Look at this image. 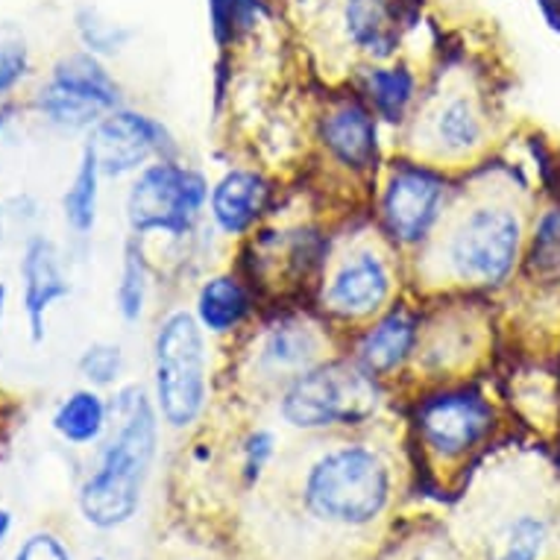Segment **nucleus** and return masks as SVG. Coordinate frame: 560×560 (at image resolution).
Returning <instances> with one entry per match:
<instances>
[{"label":"nucleus","mask_w":560,"mask_h":560,"mask_svg":"<svg viewBox=\"0 0 560 560\" xmlns=\"http://www.w3.org/2000/svg\"><path fill=\"white\" fill-rule=\"evenodd\" d=\"M282 194L258 165H230L209 191V226L218 238L244 244L276 212Z\"/></svg>","instance_id":"obj_18"},{"label":"nucleus","mask_w":560,"mask_h":560,"mask_svg":"<svg viewBox=\"0 0 560 560\" xmlns=\"http://www.w3.org/2000/svg\"><path fill=\"white\" fill-rule=\"evenodd\" d=\"M408 294V261L370 212L335 223L329 253L308 303L347 340Z\"/></svg>","instance_id":"obj_2"},{"label":"nucleus","mask_w":560,"mask_h":560,"mask_svg":"<svg viewBox=\"0 0 560 560\" xmlns=\"http://www.w3.org/2000/svg\"><path fill=\"white\" fill-rule=\"evenodd\" d=\"M10 532H12V514L7 511V508H0V546L7 542Z\"/></svg>","instance_id":"obj_33"},{"label":"nucleus","mask_w":560,"mask_h":560,"mask_svg":"<svg viewBox=\"0 0 560 560\" xmlns=\"http://www.w3.org/2000/svg\"><path fill=\"white\" fill-rule=\"evenodd\" d=\"M490 305L493 303H487V296L476 294L423 300L420 340L399 385V396L408 399L423 387L481 376V370L493 359L497 340Z\"/></svg>","instance_id":"obj_7"},{"label":"nucleus","mask_w":560,"mask_h":560,"mask_svg":"<svg viewBox=\"0 0 560 560\" xmlns=\"http://www.w3.org/2000/svg\"><path fill=\"white\" fill-rule=\"evenodd\" d=\"M303 508L314 520L340 528H364L394 499V469L373 443H331L305 467Z\"/></svg>","instance_id":"obj_10"},{"label":"nucleus","mask_w":560,"mask_h":560,"mask_svg":"<svg viewBox=\"0 0 560 560\" xmlns=\"http://www.w3.org/2000/svg\"><path fill=\"white\" fill-rule=\"evenodd\" d=\"M408 399L413 441L438 464H458L490 446L505 420L481 376L423 387Z\"/></svg>","instance_id":"obj_13"},{"label":"nucleus","mask_w":560,"mask_h":560,"mask_svg":"<svg viewBox=\"0 0 560 560\" xmlns=\"http://www.w3.org/2000/svg\"><path fill=\"white\" fill-rule=\"evenodd\" d=\"M558 458H560V450H558Z\"/></svg>","instance_id":"obj_36"},{"label":"nucleus","mask_w":560,"mask_h":560,"mask_svg":"<svg viewBox=\"0 0 560 560\" xmlns=\"http://www.w3.org/2000/svg\"><path fill=\"white\" fill-rule=\"evenodd\" d=\"M455 185L458 176L390 153L376 176L368 212L378 232L402 253L405 261H411L441 226Z\"/></svg>","instance_id":"obj_14"},{"label":"nucleus","mask_w":560,"mask_h":560,"mask_svg":"<svg viewBox=\"0 0 560 560\" xmlns=\"http://www.w3.org/2000/svg\"><path fill=\"white\" fill-rule=\"evenodd\" d=\"M493 106L467 68L438 71L417 109L396 132V156L423 162L450 176H467L490 162Z\"/></svg>","instance_id":"obj_4"},{"label":"nucleus","mask_w":560,"mask_h":560,"mask_svg":"<svg viewBox=\"0 0 560 560\" xmlns=\"http://www.w3.org/2000/svg\"><path fill=\"white\" fill-rule=\"evenodd\" d=\"M15 560H71V551L65 549V542L59 537L42 532L24 540Z\"/></svg>","instance_id":"obj_32"},{"label":"nucleus","mask_w":560,"mask_h":560,"mask_svg":"<svg viewBox=\"0 0 560 560\" xmlns=\"http://www.w3.org/2000/svg\"><path fill=\"white\" fill-rule=\"evenodd\" d=\"M516 282L534 291H560V200L542 206L532 218Z\"/></svg>","instance_id":"obj_23"},{"label":"nucleus","mask_w":560,"mask_h":560,"mask_svg":"<svg viewBox=\"0 0 560 560\" xmlns=\"http://www.w3.org/2000/svg\"><path fill=\"white\" fill-rule=\"evenodd\" d=\"M191 312L218 347H230L258 320L265 303L256 288L249 285L247 276L232 265L202 276L194 291Z\"/></svg>","instance_id":"obj_19"},{"label":"nucleus","mask_w":560,"mask_h":560,"mask_svg":"<svg viewBox=\"0 0 560 560\" xmlns=\"http://www.w3.org/2000/svg\"><path fill=\"white\" fill-rule=\"evenodd\" d=\"M109 411L112 425L101 460L80 487V511L94 528H118L138 514L162 434L150 387L138 382L115 387Z\"/></svg>","instance_id":"obj_5"},{"label":"nucleus","mask_w":560,"mask_h":560,"mask_svg":"<svg viewBox=\"0 0 560 560\" xmlns=\"http://www.w3.org/2000/svg\"><path fill=\"white\" fill-rule=\"evenodd\" d=\"M101 165L94 153L83 144L80 165H77L71 183L62 194V218L65 226L74 232L77 238H89L97 226V209H101Z\"/></svg>","instance_id":"obj_26"},{"label":"nucleus","mask_w":560,"mask_h":560,"mask_svg":"<svg viewBox=\"0 0 560 560\" xmlns=\"http://www.w3.org/2000/svg\"><path fill=\"white\" fill-rule=\"evenodd\" d=\"M420 323H423V300H417L408 291L399 303L390 305L385 314H378L376 320L368 323L355 335H349L343 352L399 396V385L417 352Z\"/></svg>","instance_id":"obj_17"},{"label":"nucleus","mask_w":560,"mask_h":560,"mask_svg":"<svg viewBox=\"0 0 560 560\" xmlns=\"http://www.w3.org/2000/svg\"><path fill=\"white\" fill-rule=\"evenodd\" d=\"M226 349L218 387H226L235 399L273 402L276 394L305 370L340 355L347 340L312 303H291L265 308Z\"/></svg>","instance_id":"obj_3"},{"label":"nucleus","mask_w":560,"mask_h":560,"mask_svg":"<svg viewBox=\"0 0 560 560\" xmlns=\"http://www.w3.org/2000/svg\"><path fill=\"white\" fill-rule=\"evenodd\" d=\"M74 30L80 45L89 54L101 56V59H112V56H120L132 42V30L127 24H118L112 21L109 15L97 7H80L74 12Z\"/></svg>","instance_id":"obj_28"},{"label":"nucleus","mask_w":560,"mask_h":560,"mask_svg":"<svg viewBox=\"0 0 560 560\" xmlns=\"http://www.w3.org/2000/svg\"><path fill=\"white\" fill-rule=\"evenodd\" d=\"M124 106V89L89 50L59 56L33 94V109L45 124L65 132H89L109 112Z\"/></svg>","instance_id":"obj_15"},{"label":"nucleus","mask_w":560,"mask_h":560,"mask_svg":"<svg viewBox=\"0 0 560 560\" xmlns=\"http://www.w3.org/2000/svg\"><path fill=\"white\" fill-rule=\"evenodd\" d=\"M77 373L97 390L120 387V378L127 373V352L115 340H94L80 352Z\"/></svg>","instance_id":"obj_29"},{"label":"nucleus","mask_w":560,"mask_h":560,"mask_svg":"<svg viewBox=\"0 0 560 560\" xmlns=\"http://www.w3.org/2000/svg\"><path fill=\"white\" fill-rule=\"evenodd\" d=\"M50 425L71 446H94V443L106 441V434H109V399L92 385L77 387L56 405Z\"/></svg>","instance_id":"obj_24"},{"label":"nucleus","mask_w":560,"mask_h":560,"mask_svg":"<svg viewBox=\"0 0 560 560\" xmlns=\"http://www.w3.org/2000/svg\"><path fill=\"white\" fill-rule=\"evenodd\" d=\"M85 148L92 150L101 174L109 179L136 176L159 159H179L183 148L165 120L150 112L120 106L89 129Z\"/></svg>","instance_id":"obj_16"},{"label":"nucleus","mask_w":560,"mask_h":560,"mask_svg":"<svg viewBox=\"0 0 560 560\" xmlns=\"http://www.w3.org/2000/svg\"><path fill=\"white\" fill-rule=\"evenodd\" d=\"M396 394L340 352L305 370L273 399L276 420L303 434L355 432L382 417Z\"/></svg>","instance_id":"obj_9"},{"label":"nucleus","mask_w":560,"mask_h":560,"mask_svg":"<svg viewBox=\"0 0 560 560\" xmlns=\"http://www.w3.org/2000/svg\"><path fill=\"white\" fill-rule=\"evenodd\" d=\"M549 542V525L542 516L516 514L493 537L487 560H540Z\"/></svg>","instance_id":"obj_27"},{"label":"nucleus","mask_w":560,"mask_h":560,"mask_svg":"<svg viewBox=\"0 0 560 560\" xmlns=\"http://www.w3.org/2000/svg\"><path fill=\"white\" fill-rule=\"evenodd\" d=\"M214 343L188 305H171L150 338V396L171 432H191L218 396Z\"/></svg>","instance_id":"obj_6"},{"label":"nucleus","mask_w":560,"mask_h":560,"mask_svg":"<svg viewBox=\"0 0 560 560\" xmlns=\"http://www.w3.org/2000/svg\"><path fill=\"white\" fill-rule=\"evenodd\" d=\"M150 291H153V261H150L148 247H144V241L127 235L118 282H115V312L127 326L144 320Z\"/></svg>","instance_id":"obj_25"},{"label":"nucleus","mask_w":560,"mask_h":560,"mask_svg":"<svg viewBox=\"0 0 560 560\" xmlns=\"http://www.w3.org/2000/svg\"><path fill=\"white\" fill-rule=\"evenodd\" d=\"M528 226L520 194L490 162L458 176L441 226L408 261V291L417 300L505 291L523 267Z\"/></svg>","instance_id":"obj_1"},{"label":"nucleus","mask_w":560,"mask_h":560,"mask_svg":"<svg viewBox=\"0 0 560 560\" xmlns=\"http://www.w3.org/2000/svg\"><path fill=\"white\" fill-rule=\"evenodd\" d=\"M546 3H549L551 10H555V15H558V21H560V0H546Z\"/></svg>","instance_id":"obj_35"},{"label":"nucleus","mask_w":560,"mask_h":560,"mask_svg":"<svg viewBox=\"0 0 560 560\" xmlns=\"http://www.w3.org/2000/svg\"><path fill=\"white\" fill-rule=\"evenodd\" d=\"M30 74V47L19 30H0V103Z\"/></svg>","instance_id":"obj_30"},{"label":"nucleus","mask_w":560,"mask_h":560,"mask_svg":"<svg viewBox=\"0 0 560 560\" xmlns=\"http://www.w3.org/2000/svg\"><path fill=\"white\" fill-rule=\"evenodd\" d=\"M347 85L368 103L373 115L382 120V127L394 129V132L408 124L425 92L423 77L417 74V68L405 59L359 65Z\"/></svg>","instance_id":"obj_21"},{"label":"nucleus","mask_w":560,"mask_h":560,"mask_svg":"<svg viewBox=\"0 0 560 560\" xmlns=\"http://www.w3.org/2000/svg\"><path fill=\"white\" fill-rule=\"evenodd\" d=\"M21 305L27 317L30 338L42 343L47 335V312L71 296V279L65 273L59 247L47 235H30L19 261Z\"/></svg>","instance_id":"obj_22"},{"label":"nucleus","mask_w":560,"mask_h":560,"mask_svg":"<svg viewBox=\"0 0 560 560\" xmlns=\"http://www.w3.org/2000/svg\"><path fill=\"white\" fill-rule=\"evenodd\" d=\"M276 455V432L267 425H253L244 441H241V472L247 478V485L258 481L265 467Z\"/></svg>","instance_id":"obj_31"},{"label":"nucleus","mask_w":560,"mask_h":560,"mask_svg":"<svg viewBox=\"0 0 560 560\" xmlns=\"http://www.w3.org/2000/svg\"><path fill=\"white\" fill-rule=\"evenodd\" d=\"M335 223L317 214H291L276 206V212L238 244V267L256 288L265 308L270 305L308 303L320 279L323 261L329 253Z\"/></svg>","instance_id":"obj_8"},{"label":"nucleus","mask_w":560,"mask_h":560,"mask_svg":"<svg viewBox=\"0 0 560 560\" xmlns=\"http://www.w3.org/2000/svg\"><path fill=\"white\" fill-rule=\"evenodd\" d=\"M7 305H10V288H7V282H0V329L7 320Z\"/></svg>","instance_id":"obj_34"},{"label":"nucleus","mask_w":560,"mask_h":560,"mask_svg":"<svg viewBox=\"0 0 560 560\" xmlns=\"http://www.w3.org/2000/svg\"><path fill=\"white\" fill-rule=\"evenodd\" d=\"M382 120L349 85L320 97L312 115V165L323 183L343 188V200L368 209L376 176L385 165Z\"/></svg>","instance_id":"obj_11"},{"label":"nucleus","mask_w":560,"mask_h":560,"mask_svg":"<svg viewBox=\"0 0 560 560\" xmlns=\"http://www.w3.org/2000/svg\"><path fill=\"white\" fill-rule=\"evenodd\" d=\"M212 183L200 167L179 159H159L141 167L124 197V221L132 238L162 241L167 249L191 247L209 230Z\"/></svg>","instance_id":"obj_12"},{"label":"nucleus","mask_w":560,"mask_h":560,"mask_svg":"<svg viewBox=\"0 0 560 560\" xmlns=\"http://www.w3.org/2000/svg\"><path fill=\"white\" fill-rule=\"evenodd\" d=\"M331 27L338 33L340 47H347L355 59V68L396 59L402 38L394 0H338Z\"/></svg>","instance_id":"obj_20"}]
</instances>
